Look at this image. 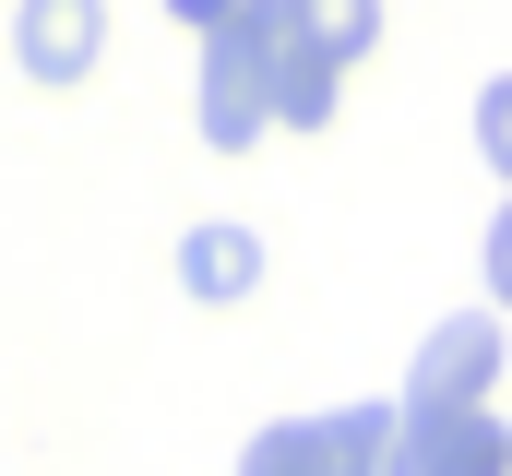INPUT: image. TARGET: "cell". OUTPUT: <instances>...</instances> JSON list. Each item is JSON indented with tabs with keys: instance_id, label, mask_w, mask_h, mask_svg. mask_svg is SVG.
<instances>
[{
	"instance_id": "cell-1",
	"label": "cell",
	"mask_w": 512,
	"mask_h": 476,
	"mask_svg": "<svg viewBox=\"0 0 512 476\" xmlns=\"http://www.w3.org/2000/svg\"><path fill=\"white\" fill-rule=\"evenodd\" d=\"M239 476H393V405H334V417H274V429H251Z\"/></svg>"
},
{
	"instance_id": "cell-2",
	"label": "cell",
	"mask_w": 512,
	"mask_h": 476,
	"mask_svg": "<svg viewBox=\"0 0 512 476\" xmlns=\"http://www.w3.org/2000/svg\"><path fill=\"white\" fill-rule=\"evenodd\" d=\"M393 476H512L501 405H393Z\"/></svg>"
},
{
	"instance_id": "cell-3",
	"label": "cell",
	"mask_w": 512,
	"mask_h": 476,
	"mask_svg": "<svg viewBox=\"0 0 512 476\" xmlns=\"http://www.w3.org/2000/svg\"><path fill=\"white\" fill-rule=\"evenodd\" d=\"M501 322L489 310H465V322H441L429 346H417V381H405V405H501Z\"/></svg>"
},
{
	"instance_id": "cell-4",
	"label": "cell",
	"mask_w": 512,
	"mask_h": 476,
	"mask_svg": "<svg viewBox=\"0 0 512 476\" xmlns=\"http://www.w3.org/2000/svg\"><path fill=\"white\" fill-rule=\"evenodd\" d=\"M12 60H24V84H84L108 60V0H24L12 12Z\"/></svg>"
},
{
	"instance_id": "cell-5",
	"label": "cell",
	"mask_w": 512,
	"mask_h": 476,
	"mask_svg": "<svg viewBox=\"0 0 512 476\" xmlns=\"http://www.w3.org/2000/svg\"><path fill=\"white\" fill-rule=\"evenodd\" d=\"M191 48H203V143L251 155L262 143V48L239 24H215V36H191Z\"/></svg>"
},
{
	"instance_id": "cell-6",
	"label": "cell",
	"mask_w": 512,
	"mask_h": 476,
	"mask_svg": "<svg viewBox=\"0 0 512 476\" xmlns=\"http://www.w3.org/2000/svg\"><path fill=\"white\" fill-rule=\"evenodd\" d=\"M274 36H286V48H310L322 72H346V60H370V48H382V0H274Z\"/></svg>"
},
{
	"instance_id": "cell-7",
	"label": "cell",
	"mask_w": 512,
	"mask_h": 476,
	"mask_svg": "<svg viewBox=\"0 0 512 476\" xmlns=\"http://www.w3.org/2000/svg\"><path fill=\"white\" fill-rule=\"evenodd\" d=\"M179 286L191 298H251L262 286V238L251 227H191L179 238Z\"/></svg>"
},
{
	"instance_id": "cell-8",
	"label": "cell",
	"mask_w": 512,
	"mask_h": 476,
	"mask_svg": "<svg viewBox=\"0 0 512 476\" xmlns=\"http://www.w3.org/2000/svg\"><path fill=\"white\" fill-rule=\"evenodd\" d=\"M501 131H512V96H501V84H489V96H477V155H512Z\"/></svg>"
},
{
	"instance_id": "cell-9",
	"label": "cell",
	"mask_w": 512,
	"mask_h": 476,
	"mask_svg": "<svg viewBox=\"0 0 512 476\" xmlns=\"http://www.w3.org/2000/svg\"><path fill=\"white\" fill-rule=\"evenodd\" d=\"M167 12H179V24H191V36H215V24H227V12H239V0H167Z\"/></svg>"
}]
</instances>
